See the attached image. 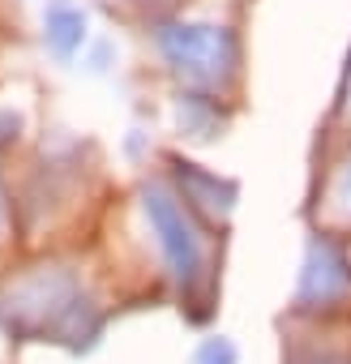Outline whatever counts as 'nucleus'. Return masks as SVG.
Segmentation results:
<instances>
[{"mask_svg": "<svg viewBox=\"0 0 351 364\" xmlns=\"http://www.w3.org/2000/svg\"><path fill=\"white\" fill-rule=\"evenodd\" d=\"M154 43L167 69L198 90H219L236 77V60H240L236 35L219 22H185V18L158 22Z\"/></svg>", "mask_w": 351, "mask_h": 364, "instance_id": "f257e3e1", "label": "nucleus"}, {"mask_svg": "<svg viewBox=\"0 0 351 364\" xmlns=\"http://www.w3.org/2000/svg\"><path fill=\"white\" fill-rule=\"evenodd\" d=\"M141 215L150 223V236L163 253L167 274L176 279V287L193 291L206 274V245L189 219V206L176 198L167 185H146L141 189Z\"/></svg>", "mask_w": 351, "mask_h": 364, "instance_id": "f03ea898", "label": "nucleus"}, {"mask_svg": "<svg viewBox=\"0 0 351 364\" xmlns=\"http://www.w3.org/2000/svg\"><path fill=\"white\" fill-rule=\"evenodd\" d=\"M90 304L82 300V287L73 274L52 270V274H35L31 283H22L9 296V313L18 326L35 330V334H73L82 326V313Z\"/></svg>", "mask_w": 351, "mask_h": 364, "instance_id": "7ed1b4c3", "label": "nucleus"}, {"mask_svg": "<svg viewBox=\"0 0 351 364\" xmlns=\"http://www.w3.org/2000/svg\"><path fill=\"white\" fill-rule=\"evenodd\" d=\"M351 296V257L334 236H313L304 249L296 304L300 309H334Z\"/></svg>", "mask_w": 351, "mask_h": 364, "instance_id": "20e7f679", "label": "nucleus"}, {"mask_svg": "<svg viewBox=\"0 0 351 364\" xmlns=\"http://www.w3.org/2000/svg\"><path fill=\"white\" fill-rule=\"evenodd\" d=\"M171 176L180 180L189 206L206 210L210 219H227L232 215V206H236V185L232 180H223V176H215V171H206V167H198L189 159H171Z\"/></svg>", "mask_w": 351, "mask_h": 364, "instance_id": "39448f33", "label": "nucleus"}, {"mask_svg": "<svg viewBox=\"0 0 351 364\" xmlns=\"http://www.w3.org/2000/svg\"><path fill=\"white\" fill-rule=\"evenodd\" d=\"M43 43L56 60H73L86 43V14L77 5H65V0H56V5H48L43 14Z\"/></svg>", "mask_w": 351, "mask_h": 364, "instance_id": "423d86ee", "label": "nucleus"}, {"mask_svg": "<svg viewBox=\"0 0 351 364\" xmlns=\"http://www.w3.org/2000/svg\"><path fill=\"white\" fill-rule=\"evenodd\" d=\"M176 120H180V129L198 141H210L219 133V107L206 99V95H180V103H176Z\"/></svg>", "mask_w": 351, "mask_h": 364, "instance_id": "0eeeda50", "label": "nucleus"}, {"mask_svg": "<svg viewBox=\"0 0 351 364\" xmlns=\"http://www.w3.org/2000/svg\"><path fill=\"white\" fill-rule=\"evenodd\" d=\"M189 364H240V347L227 338V334H210L193 347V360Z\"/></svg>", "mask_w": 351, "mask_h": 364, "instance_id": "6e6552de", "label": "nucleus"}, {"mask_svg": "<svg viewBox=\"0 0 351 364\" xmlns=\"http://www.w3.org/2000/svg\"><path fill=\"white\" fill-rule=\"evenodd\" d=\"M334 202H338L342 210H351V159L338 167V180H334Z\"/></svg>", "mask_w": 351, "mask_h": 364, "instance_id": "1a4fd4ad", "label": "nucleus"}, {"mask_svg": "<svg viewBox=\"0 0 351 364\" xmlns=\"http://www.w3.org/2000/svg\"><path fill=\"white\" fill-rule=\"evenodd\" d=\"M296 364H351V351H308Z\"/></svg>", "mask_w": 351, "mask_h": 364, "instance_id": "9d476101", "label": "nucleus"}]
</instances>
